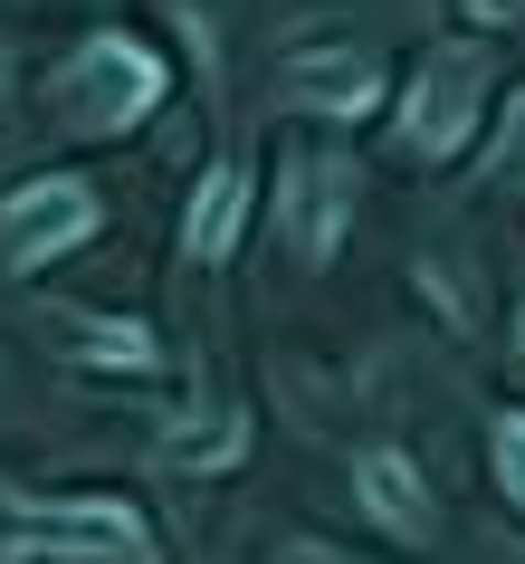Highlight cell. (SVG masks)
<instances>
[{"label": "cell", "instance_id": "cell-1", "mask_svg": "<svg viewBox=\"0 0 525 564\" xmlns=\"http://www.w3.org/2000/svg\"><path fill=\"white\" fill-rule=\"evenodd\" d=\"M58 106H67V124H87V134H124L144 106H163V58L134 48V39H87V48L58 67Z\"/></svg>", "mask_w": 525, "mask_h": 564}, {"label": "cell", "instance_id": "cell-2", "mask_svg": "<svg viewBox=\"0 0 525 564\" xmlns=\"http://www.w3.org/2000/svg\"><path fill=\"white\" fill-rule=\"evenodd\" d=\"M87 230H96V192L87 182H39V192H20V202L0 210V259L39 268V259H58V249H77Z\"/></svg>", "mask_w": 525, "mask_h": 564}, {"label": "cell", "instance_id": "cell-3", "mask_svg": "<svg viewBox=\"0 0 525 564\" xmlns=\"http://www.w3.org/2000/svg\"><path fill=\"white\" fill-rule=\"evenodd\" d=\"M468 124H478V58H468V48H449V58H430L420 77H411L402 134H411L420 153H459Z\"/></svg>", "mask_w": 525, "mask_h": 564}, {"label": "cell", "instance_id": "cell-4", "mask_svg": "<svg viewBox=\"0 0 525 564\" xmlns=\"http://www.w3.org/2000/svg\"><path fill=\"white\" fill-rule=\"evenodd\" d=\"M344 202H353V173H344V163H325V153H306V163H296V182H287V239L306 249V259H325V249H335Z\"/></svg>", "mask_w": 525, "mask_h": 564}, {"label": "cell", "instance_id": "cell-5", "mask_svg": "<svg viewBox=\"0 0 525 564\" xmlns=\"http://www.w3.org/2000/svg\"><path fill=\"white\" fill-rule=\"evenodd\" d=\"M287 96L316 106V116H363V106H373V58H353V48H306V58L287 67Z\"/></svg>", "mask_w": 525, "mask_h": 564}, {"label": "cell", "instance_id": "cell-6", "mask_svg": "<svg viewBox=\"0 0 525 564\" xmlns=\"http://www.w3.org/2000/svg\"><path fill=\"white\" fill-rule=\"evenodd\" d=\"M239 210H249V182L239 173H210L201 182V202H192V259H230V239H239Z\"/></svg>", "mask_w": 525, "mask_h": 564}, {"label": "cell", "instance_id": "cell-7", "mask_svg": "<svg viewBox=\"0 0 525 564\" xmlns=\"http://www.w3.org/2000/svg\"><path fill=\"white\" fill-rule=\"evenodd\" d=\"M363 507H373L392 535H430V507L411 498V469L392 459V449H373V459H363Z\"/></svg>", "mask_w": 525, "mask_h": 564}, {"label": "cell", "instance_id": "cell-8", "mask_svg": "<svg viewBox=\"0 0 525 564\" xmlns=\"http://www.w3.org/2000/svg\"><path fill=\"white\" fill-rule=\"evenodd\" d=\"M496 478H506V498L525 507V421H506V431H496Z\"/></svg>", "mask_w": 525, "mask_h": 564}, {"label": "cell", "instance_id": "cell-9", "mask_svg": "<svg viewBox=\"0 0 525 564\" xmlns=\"http://www.w3.org/2000/svg\"><path fill=\"white\" fill-rule=\"evenodd\" d=\"M506 182H525V96H516V116H506Z\"/></svg>", "mask_w": 525, "mask_h": 564}]
</instances>
